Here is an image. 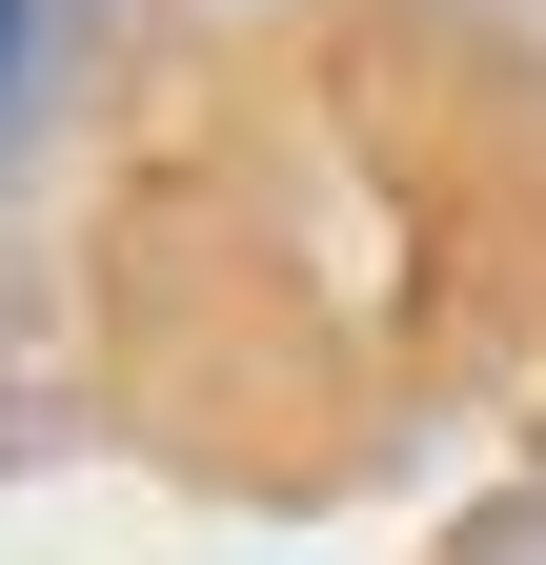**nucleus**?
<instances>
[{"instance_id":"obj_1","label":"nucleus","mask_w":546,"mask_h":565,"mask_svg":"<svg viewBox=\"0 0 546 565\" xmlns=\"http://www.w3.org/2000/svg\"><path fill=\"white\" fill-rule=\"evenodd\" d=\"M0 21H21V0H0Z\"/></svg>"}]
</instances>
